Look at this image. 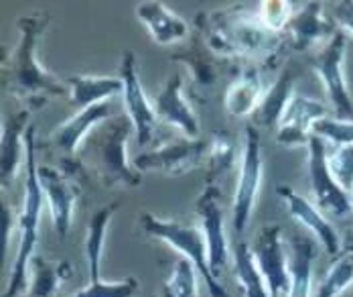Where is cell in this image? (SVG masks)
<instances>
[{"instance_id": "obj_1", "label": "cell", "mask_w": 353, "mask_h": 297, "mask_svg": "<svg viewBox=\"0 0 353 297\" xmlns=\"http://www.w3.org/2000/svg\"><path fill=\"white\" fill-rule=\"evenodd\" d=\"M51 25L47 12H31L17 21L19 41L8 57L2 61V84L27 111L43 108L51 98L68 96V84L49 70L37 57V45Z\"/></svg>"}, {"instance_id": "obj_2", "label": "cell", "mask_w": 353, "mask_h": 297, "mask_svg": "<svg viewBox=\"0 0 353 297\" xmlns=\"http://www.w3.org/2000/svg\"><path fill=\"white\" fill-rule=\"evenodd\" d=\"M197 31L203 35L219 59H244L266 64L274 59L284 45V33H274L262 25L256 8L242 4L213 10L197 17Z\"/></svg>"}, {"instance_id": "obj_3", "label": "cell", "mask_w": 353, "mask_h": 297, "mask_svg": "<svg viewBox=\"0 0 353 297\" xmlns=\"http://www.w3.org/2000/svg\"><path fill=\"white\" fill-rule=\"evenodd\" d=\"M27 155H25V187H23V208L17 216V236L19 247L12 260L8 285L2 297L25 296L29 289V271L31 260L35 257L37 242H39V224L41 212L47 206L45 193L39 182V165H37V128L31 124L25 135Z\"/></svg>"}, {"instance_id": "obj_4", "label": "cell", "mask_w": 353, "mask_h": 297, "mask_svg": "<svg viewBox=\"0 0 353 297\" xmlns=\"http://www.w3.org/2000/svg\"><path fill=\"white\" fill-rule=\"evenodd\" d=\"M134 133V126L128 116L108 120L98 126L88 139V153L92 157V169L98 173L102 186L137 187L141 186L142 173L128 159V139Z\"/></svg>"}, {"instance_id": "obj_5", "label": "cell", "mask_w": 353, "mask_h": 297, "mask_svg": "<svg viewBox=\"0 0 353 297\" xmlns=\"http://www.w3.org/2000/svg\"><path fill=\"white\" fill-rule=\"evenodd\" d=\"M141 228L146 236L167 242L169 247L175 249L176 253H181V257L191 260L195 265V269L199 271L201 281L205 283V287L210 291V297H230L225 287L221 285V281L213 277L212 269H210L205 234L199 226L183 224L179 220H163L150 212H142Z\"/></svg>"}, {"instance_id": "obj_6", "label": "cell", "mask_w": 353, "mask_h": 297, "mask_svg": "<svg viewBox=\"0 0 353 297\" xmlns=\"http://www.w3.org/2000/svg\"><path fill=\"white\" fill-rule=\"evenodd\" d=\"M264 175L262 135L254 124L244 128V145L240 151V171L232 198V226L236 234H244L256 208Z\"/></svg>"}, {"instance_id": "obj_7", "label": "cell", "mask_w": 353, "mask_h": 297, "mask_svg": "<svg viewBox=\"0 0 353 297\" xmlns=\"http://www.w3.org/2000/svg\"><path fill=\"white\" fill-rule=\"evenodd\" d=\"M345 53H347V37L343 31H337V35L327 45H323L313 55L311 68L321 79L327 100L335 112V118H353V100L345 79Z\"/></svg>"}, {"instance_id": "obj_8", "label": "cell", "mask_w": 353, "mask_h": 297, "mask_svg": "<svg viewBox=\"0 0 353 297\" xmlns=\"http://www.w3.org/2000/svg\"><path fill=\"white\" fill-rule=\"evenodd\" d=\"M254 260L268 285L270 297H288L290 294V257L286 255L283 226L276 222L266 224L258 230L252 245Z\"/></svg>"}, {"instance_id": "obj_9", "label": "cell", "mask_w": 353, "mask_h": 297, "mask_svg": "<svg viewBox=\"0 0 353 297\" xmlns=\"http://www.w3.org/2000/svg\"><path fill=\"white\" fill-rule=\"evenodd\" d=\"M309 155H307V171H309V184L311 193L315 200V206L323 214L333 218H343L352 212L350 206V193L333 180L327 163V143L319 139L317 135L311 137L309 143Z\"/></svg>"}, {"instance_id": "obj_10", "label": "cell", "mask_w": 353, "mask_h": 297, "mask_svg": "<svg viewBox=\"0 0 353 297\" xmlns=\"http://www.w3.org/2000/svg\"><path fill=\"white\" fill-rule=\"evenodd\" d=\"M208 148H210V143L203 139L183 137V139H175L171 143H165L152 151L137 155L132 159V165L141 173L159 171L169 178H179L199 167L203 157H208Z\"/></svg>"}, {"instance_id": "obj_11", "label": "cell", "mask_w": 353, "mask_h": 297, "mask_svg": "<svg viewBox=\"0 0 353 297\" xmlns=\"http://www.w3.org/2000/svg\"><path fill=\"white\" fill-rule=\"evenodd\" d=\"M120 79L124 84V90H122L124 111L134 126L137 143L144 147L150 143L159 120L154 114L152 100H148L142 88L141 75H139V59L134 51H124L122 61H120Z\"/></svg>"}, {"instance_id": "obj_12", "label": "cell", "mask_w": 353, "mask_h": 297, "mask_svg": "<svg viewBox=\"0 0 353 297\" xmlns=\"http://www.w3.org/2000/svg\"><path fill=\"white\" fill-rule=\"evenodd\" d=\"M39 182L45 193V202L59 238H65L73 222V210L79 198L77 178L63 171L59 165H39Z\"/></svg>"}, {"instance_id": "obj_13", "label": "cell", "mask_w": 353, "mask_h": 297, "mask_svg": "<svg viewBox=\"0 0 353 297\" xmlns=\"http://www.w3.org/2000/svg\"><path fill=\"white\" fill-rule=\"evenodd\" d=\"M195 214H197L199 224H201L199 228L205 234L210 269H212L213 277L219 279L221 269L230 260V245H228V236H225L219 186H205V189L195 200Z\"/></svg>"}, {"instance_id": "obj_14", "label": "cell", "mask_w": 353, "mask_h": 297, "mask_svg": "<svg viewBox=\"0 0 353 297\" xmlns=\"http://www.w3.org/2000/svg\"><path fill=\"white\" fill-rule=\"evenodd\" d=\"M323 6V2H305L301 8H294V15L284 29V39L294 51L309 53L337 35L339 29L333 19L325 17Z\"/></svg>"}, {"instance_id": "obj_15", "label": "cell", "mask_w": 353, "mask_h": 297, "mask_svg": "<svg viewBox=\"0 0 353 297\" xmlns=\"http://www.w3.org/2000/svg\"><path fill=\"white\" fill-rule=\"evenodd\" d=\"M329 116L327 104L307 94H294L292 102L276 126V143L286 148L309 147L313 128L319 120Z\"/></svg>"}, {"instance_id": "obj_16", "label": "cell", "mask_w": 353, "mask_h": 297, "mask_svg": "<svg viewBox=\"0 0 353 297\" xmlns=\"http://www.w3.org/2000/svg\"><path fill=\"white\" fill-rule=\"evenodd\" d=\"M276 193L284 202L288 214L317 238V242L325 249L329 257H339L343 253V238L315 204H311L307 198L296 193L290 186H279Z\"/></svg>"}, {"instance_id": "obj_17", "label": "cell", "mask_w": 353, "mask_h": 297, "mask_svg": "<svg viewBox=\"0 0 353 297\" xmlns=\"http://www.w3.org/2000/svg\"><path fill=\"white\" fill-rule=\"evenodd\" d=\"M110 116H112V104L110 102H102V104L77 111L73 116L65 118L57 128H53L51 135H49V143L61 155L59 161L75 159L77 151L85 143V139L102 122H108Z\"/></svg>"}, {"instance_id": "obj_18", "label": "cell", "mask_w": 353, "mask_h": 297, "mask_svg": "<svg viewBox=\"0 0 353 297\" xmlns=\"http://www.w3.org/2000/svg\"><path fill=\"white\" fill-rule=\"evenodd\" d=\"M185 79L183 75L175 74L165 82L159 94L152 100L157 120L181 131L189 139H199V118L185 98Z\"/></svg>"}, {"instance_id": "obj_19", "label": "cell", "mask_w": 353, "mask_h": 297, "mask_svg": "<svg viewBox=\"0 0 353 297\" xmlns=\"http://www.w3.org/2000/svg\"><path fill=\"white\" fill-rule=\"evenodd\" d=\"M29 116H31V111L27 108L19 111L8 118L2 116V126H0V186L2 189H6L14 182L21 165H25V155H27L25 135H27V128L31 126Z\"/></svg>"}, {"instance_id": "obj_20", "label": "cell", "mask_w": 353, "mask_h": 297, "mask_svg": "<svg viewBox=\"0 0 353 297\" xmlns=\"http://www.w3.org/2000/svg\"><path fill=\"white\" fill-rule=\"evenodd\" d=\"M137 17L146 27L150 39L157 45H175L187 37L189 23L173 12L165 2L161 0H144L137 4Z\"/></svg>"}, {"instance_id": "obj_21", "label": "cell", "mask_w": 353, "mask_h": 297, "mask_svg": "<svg viewBox=\"0 0 353 297\" xmlns=\"http://www.w3.org/2000/svg\"><path fill=\"white\" fill-rule=\"evenodd\" d=\"M171 59L176 61V64H183L187 68V72H189L191 86L195 90H203V92H210L213 86L217 84L219 64L223 61L210 49V45L205 43V39L199 31L195 33L193 43L189 47H185L183 51L175 53Z\"/></svg>"}, {"instance_id": "obj_22", "label": "cell", "mask_w": 353, "mask_h": 297, "mask_svg": "<svg viewBox=\"0 0 353 297\" xmlns=\"http://www.w3.org/2000/svg\"><path fill=\"white\" fill-rule=\"evenodd\" d=\"M264 86H262V75H260V68L250 64L246 68H242L236 77L230 82L228 90H225V111L234 118H246L252 116L262 96H264Z\"/></svg>"}, {"instance_id": "obj_23", "label": "cell", "mask_w": 353, "mask_h": 297, "mask_svg": "<svg viewBox=\"0 0 353 297\" xmlns=\"http://www.w3.org/2000/svg\"><path fill=\"white\" fill-rule=\"evenodd\" d=\"M65 84H68L70 102L79 111L102 104V102H110V98H114L116 94H122L124 90L120 75L116 77V75L77 74L70 75Z\"/></svg>"}, {"instance_id": "obj_24", "label": "cell", "mask_w": 353, "mask_h": 297, "mask_svg": "<svg viewBox=\"0 0 353 297\" xmlns=\"http://www.w3.org/2000/svg\"><path fill=\"white\" fill-rule=\"evenodd\" d=\"M294 82L296 77L292 74V70L284 68L279 74V77L270 84V88L264 92L260 104L256 112L252 114L254 118V126L256 128H266V131H276L281 118L288 108V104L294 98Z\"/></svg>"}, {"instance_id": "obj_25", "label": "cell", "mask_w": 353, "mask_h": 297, "mask_svg": "<svg viewBox=\"0 0 353 297\" xmlns=\"http://www.w3.org/2000/svg\"><path fill=\"white\" fill-rule=\"evenodd\" d=\"M317 260V247L307 236L290 240V294L288 297H313V269Z\"/></svg>"}, {"instance_id": "obj_26", "label": "cell", "mask_w": 353, "mask_h": 297, "mask_svg": "<svg viewBox=\"0 0 353 297\" xmlns=\"http://www.w3.org/2000/svg\"><path fill=\"white\" fill-rule=\"evenodd\" d=\"M120 210L118 202H110L108 206L94 212L85 230V260H88V275L90 281H102V257H104V242L112 218Z\"/></svg>"}, {"instance_id": "obj_27", "label": "cell", "mask_w": 353, "mask_h": 297, "mask_svg": "<svg viewBox=\"0 0 353 297\" xmlns=\"http://www.w3.org/2000/svg\"><path fill=\"white\" fill-rule=\"evenodd\" d=\"M73 271L68 260H47L41 255H35L31 260L29 271V289L27 297H55L61 283L68 281Z\"/></svg>"}, {"instance_id": "obj_28", "label": "cell", "mask_w": 353, "mask_h": 297, "mask_svg": "<svg viewBox=\"0 0 353 297\" xmlns=\"http://www.w3.org/2000/svg\"><path fill=\"white\" fill-rule=\"evenodd\" d=\"M234 279L244 297H270L268 285L254 260V253L244 240L234 247Z\"/></svg>"}, {"instance_id": "obj_29", "label": "cell", "mask_w": 353, "mask_h": 297, "mask_svg": "<svg viewBox=\"0 0 353 297\" xmlns=\"http://www.w3.org/2000/svg\"><path fill=\"white\" fill-rule=\"evenodd\" d=\"M238 159L236 153V139L225 131H213L210 139V148H208V186H219V182L234 169Z\"/></svg>"}, {"instance_id": "obj_30", "label": "cell", "mask_w": 353, "mask_h": 297, "mask_svg": "<svg viewBox=\"0 0 353 297\" xmlns=\"http://www.w3.org/2000/svg\"><path fill=\"white\" fill-rule=\"evenodd\" d=\"M199 271L185 257H179L165 279L159 297H199Z\"/></svg>"}, {"instance_id": "obj_31", "label": "cell", "mask_w": 353, "mask_h": 297, "mask_svg": "<svg viewBox=\"0 0 353 297\" xmlns=\"http://www.w3.org/2000/svg\"><path fill=\"white\" fill-rule=\"evenodd\" d=\"M353 285V253H341L321 279L315 297H339Z\"/></svg>"}, {"instance_id": "obj_32", "label": "cell", "mask_w": 353, "mask_h": 297, "mask_svg": "<svg viewBox=\"0 0 353 297\" xmlns=\"http://www.w3.org/2000/svg\"><path fill=\"white\" fill-rule=\"evenodd\" d=\"M139 291L141 281L137 277H126L122 281H90V285L71 297H137Z\"/></svg>"}, {"instance_id": "obj_33", "label": "cell", "mask_w": 353, "mask_h": 297, "mask_svg": "<svg viewBox=\"0 0 353 297\" xmlns=\"http://www.w3.org/2000/svg\"><path fill=\"white\" fill-rule=\"evenodd\" d=\"M313 135H317L319 139H323L327 145L333 147H350L353 145V118H323L319 120L313 128Z\"/></svg>"}, {"instance_id": "obj_34", "label": "cell", "mask_w": 353, "mask_h": 297, "mask_svg": "<svg viewBox=\"0 0 353 297\" xmlns=\"http://www.w3.org/2000/svg\"><path fill=\"white\" fill-rule=\"evenodd\" d=\"M256 12L266 29H270L274 33H284L288 21L294 15V8L286 0H264V2L256 4Z\"/></svg>"}, {"instance_id": "obj_35", "label": "cell", "mask_w": 353, "mask_h": 297, "mask_svg": "<svg viewBox=\"0 0 353 297\" xmlns=\"http://www.w3.org/2000/svg\"><path fill=\"white\" fill-rule=\"evenodd\" d=\"M327 163L333 180L341 186V189L350 193L353 187V145L333 148L327 155Z\"/></svg>"}, {"instance_id": "obj_36", "label": "cell", "mask_w": 353, "mask_h": 297, "mask_svg": "<svg viewBox=\"0 0 353 297\" xmlns=\"http://www.w3.org/2000/svg\"><path fill=\"white\" fill-rule=\"evenodd\" d=\"M333 21L339 31L353 35V0H341L333 4Z\"/></svg>"}, {"instance_id": "obj_37", "label": "cell", "mask_w": 353, "mask_h": 297, "mask_svg": "<svg viewBox=\"0 0 353 297\" xmlns=\"http://www.w3.org/2000/svg\"><path fill=\"white\" fill-rule=\"evenodd\" d=\"M343 253H353V228L347 232V236L343 238Z\"/></svg>"}, {"instance_id": "obj_38", "label": "cell", "mask_w": 353, "mask_h": 297, "mask_svg": "<svg viewBox=\"0 0 353 297\" xmlns=\"http://www.w3.org/2000/svg\"><path fill=\"white\" fill-rule=\"evenodd\" d=\"M350 206H352V212H353V187H352V191H350Z\"/></svg>"}]
</instances>
